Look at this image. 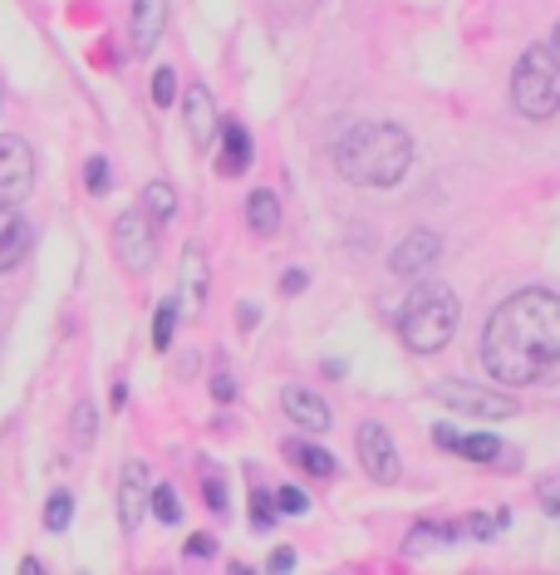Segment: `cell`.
Returning a JSON list of instances; mask_svg holds the SVG:
<instances>
[{"mask_svg": "<svg viewBox=\"0 0 560 575\" xmlns=\"http://www.w3.org/2000/svg\"><path fill=\"white\" fill-rule=\"evenodd\" d=\"M70 512H74L70 492H54L50 507H44V526H50V532H64V526H70Z\"/></svg>", "mask_w": 560, "mask_h": 575, "instance_id": "cell-23", "label": "cell"}, {"mask_svg": "<svg viewBox=\"0 0 560 575\" xmlns=\"http://www.w3.org/2000/svg\"><path fill=\"white\" fill-rule=\"evenodd\" d=\"M281 291H285V295H301V291H305V271H285V275H281Z\"/></svg>", "mask_w": 560, "mask_h": 575, "instance_id": "cell-32", "label": "cell"}, {"mask_svg": "<svg viewBox=\"0 0 560 575\" xmlns=\"http://www.w3.org/2000/svg\"><path fill=\"white\" fill-rule=\"evenodd\" d=\"M438 256H442V241L438 236H432V232H408L404 241H398L394 256H388V266H394L398 275H422Z\"/></svg>", "mask_w": 560, "mask_h": 575, "instance_id": "cell-9", "label": "cell"}, {"mask_svg": "<svg viewBox=\"0 0 560 575\" xmlns=\"http://www.w3.org/2000/svg\"><path fill=\"white\" fill-rule=\"evenodd\" d=\"M147 507H153V516L163 526H177L182 522V502H177V492L167 487V482H153V487H147Z\"/></svg>", "mask_w": 560, "mask_h": 575, "instance_id": "cell-20", "label": "cell"}, {"mask_svg": "<svg viewBox=\"0 0 560 575\" xmlns=\"http://www.w3.org/2000/svg\"><path fill=\"white\" fill-rule=\"evenodd\" d=\"M216 138H222L216 172H222V178H236V172H246L251 158H256V148H251V133L242 129V123H222V129H216Z\"/></svg>", "mask_w": 560, "mask_h": 575, "instance_id": "cell-12", "label": "cell"}, {"mask_svg": "<svg viewBox=\"0 0 560 575\" xmlns=\"http://www.w3.org/2000/svg\"><path fill=\"white\" fill-rule=\"evenodd\" d=\"M153 103H157V109L177 103V74H173V69H157V74H153Z\"/></svg>", "mask_w": 560, "mask_h": 575, "instance_id": "cell-24", "label": "cell"}, {"mask_svg": "<svg viewBox=\"0 0 560 575\" xmlns=\"http://www.w3.org/2000/svg\"><path fill=\"white\" fill-rule=\"evenodd\" d=\"M207 502H212V512H226V487L216 477H207Z\"/></svg>", "mask_w": 560, "mask_h": 575, "instance_id": "cell-33", "label": "cell"}, {"mask_svg": "<svg viewBox=\"0 0 560 575\" xmlns=\"http://www.w3.org/2000/svg\"><path fill=\"white\" fill-rule=\"evenodd\" d=\"M147 467L143 463H129L123 467V487H119V516H123V532H133V526L143 522V502H147Z\"/></svg>", "mask_w": 560, "mask_h": 575, "instance_id": "cell-13", "label": "cell"}, {"mask_svg": "<svg viewBox=\"0 0 560 575\" xmlns=\"http://www.w3.org/2000/svg\"><path fill=\"white\" fill-rule=\"evenodd\" d=\"M457 295L448 291V285H438V281H422L408 291V301H404V315H398V340L408 344L414 354H438L442 344L452 340V330H457Z\"/></svg>", "mask_w": 560, "mask_h": 575, "instance_id": "cell-3", "label": "cell"}, {"mask_svg": "<svg viewBox=\"0 0 560 575\" xmlns=\"http://www.w3.org/2000/svg\"><path fill=\"white\" fill-rule=\"evenodd\" d=\"M153 216L147 212H123L119 222H113V256H119L123 271H147L153 266Z\"/></svg>", "mask_w": 560, "mask_h": 575, "instance_id": "cell-5", "label": "cell"}, {"mask_svg": "<svg viewBox=\"0 0 560 575\" xmlns=\"http://www.w3.org/2000/svg\"><path fill=\"white\" fill-rule=\"evenodd\" d=\"M246 226L256 236H276L281 232V198L276 192H266V188H256L246 198Z\"/></svg>", "mask_w": 560, "mask_h": 575, "instance_id": "cell-18", "label": "cell"}, {"mask_svg": "<svg viewBox=\"0 0 560 575\" xmlns=\"http://www.w3.org/2000/svg\"><path fill=\"white\" fill-rule=\"evenodd\" d=\"M35 188V153L26 138L0 133V202H20Z\"/></svg>", "mask_w": 560, "mask_h": 575, "instance_id": "cell-6", "label": "cell"}, {"mask_svg": "<svg viewBox=\"0 0 560 575\" xmlns=\"http://www.w3.org/2000/svg\"><path fill=\"white\" fill-rule=\"evenodd\" d=\"M187 556H192V561H207V556H216V536H207V532L187 536Z\"/></svg>", "mask_w": 560, "mask_h": 575, "instance_id": "cell-30", "label": "cell"}, {"mask_svg": "<svg viewBox=\"0 0 560 575\" xmlns=\"http://www.w3.org/2000/svg\"><path fill=\"white\" fill-rule=\"evenodd\" d=\"M212 394H216V399H222V404H226V399L236 394V384H232V379H226V374H216V379H212Z\"/></svg>", "mask_w": 560, "mask_h": 575, "instance_id": "cell-34", "label": "cell"}, {"mask_svg": "<svg viewBox=\"0 0 560 575\" xmlns=\"http://www.w3.org/2000/svg\"><path fill=\"white\" fill-rule=\"evenodd\" d=\"M335 163L359 188H398L414 163V138L398 123H359L335 143Z\"/></svg>", "mask_w": 560, "mask_h": 575, "instance_id": "cell-2", "label": "cell"}, {"mask_svg": "<svg viewBox=\"0 0 560 575\" xmlns=\"http://www.w3.org/2000/svg\"><path fill=\"white\" fill-rule=\"evenodd\" d=\"M276 507L285 512V516H301L310 502H305V492H295V487H276Z\"/></svg>", "mask_w": 560, "mask_h": 575, "instance_id": "cell-28", "label": "cell"}, {"mask_svg": "<svg viewBox=\"0 0 560 575\" xmlns=\"http://www.w3.org/2000/svg\"><path fill=\"white\" fill-rule=\"evenodd\" d=\"M163 20H167V0H133V50L153 54V44L163 40Z\"/></svg>", "mask_w": 560, "mask_h": 575, "instance_id": "cell-14", "label": "cell"}, {"mask_svg": "<svg viewBox=\"0 0 560 575\" xmlns=\"http://www.w3.org/2000/svg\"><path fill=\"white\" fill-rule=\"evenodd\" d=\"M556 50H560V26H556Z\"/></svg>", "mask_w": 560, "mask_h": 575, "instance_id": "cell-37", "label": "cell"}, {"mask_svg": "<svg viewBox=\"0 0 560 575\" xmlns=\"http://www.w3.org/2000/svg\"><path fill=\"white\" fill-rule=\"evenodd\" d=\"M281 408H285V418L301 423V428H310V433H325V428H329V408H325V399L310 394V389H301V384L285 389V394H281Z\"/></svg>", "mask_w": 560, "mask_h": 575, "instance_id": "cell-11", "label": "cell"}, {"mask_svg": "<svg viewBox=\"0 0 560 575\" xmlns=\"http://www.w3.org/2000/svg\"><path fill=\"white\" fill-rule=\"evenodd\" d=\"M452 453L467 457V463H501V443L487 438V433H477V438H457Z\"/></svg>", "mask_w": 560, "mask_h": 575, "instance_id": "cell-21", "label": "cell"}, {"mask_svg": "<svg viewBox=\"0 0 560 575\" xmlns=\"http://www.w3.org/2000/svg\"><path fill=\"white\" fill-rule=\"evenodd\" d=\"M271 571H295V551L291 546H281V551H271V561H266Z\"/></svg>", "mask_w": 560, "mask_h": 575, "instance_id": "cell-31", "label": "cell"}, {"mask_svg": "<svg viewBox=\"0 0 560 575\" xmlns=\"http://www.w3.org/2000/svg\"><path fill=\"white\" fill-rule=\"evenodd\" d=\"M281 453H285V457H291V463H295V467H301V473H310L315 482H329V477H335V473H339V463H335V457H329V453H325V447H319V443L291 438V443H281Z\"/></svg>", "mask_w": 560, "mask_h": 575, "instance_id": "cell-16", "label": "cell"}, {"mask_svg": "<svg viewBox=\"0 0 560 575\" xmlns=\"http://www.w3.org/2000/svg\"><path fill=\"white\" fill-rule=\"evenodd\" d=\"M251 522H256V532H266V526H276V512H271V492L256 487L251 492Z\"/></svg>", "mask_w": 560, "mask_h": 575, "instance_id": "cell-25", "label": "cell"}, {"mask_svg": "<svg viewBox=\"0 0 560 575\" xmlns=\"http://www.w3.org/2000/svg\"><path fill=\"white\" fill-rule=\"evenodd\" d=\"M511 103L526 119H551L560 109V60L546 44H531L521 54L517 74H511Z\"/></svg>", "mask_w": 560, "mask_h": 575, "instance_id": "cell-4", "label": "cell"}, {"mask_svg": "<svg viewBox=\"0 0 560 575\" xmlns=\"http://www.w3.org/2000/svg\"><path fill=\"white\" fill-rule=\"evenodd\" d=\"M536 502H541V512H560V477H541V487H536Z\"/></svg>", "mask_w": 560, "mask_h": 575, "instance_id": "cell-27", "label": "cell"}, {"mask_svg": "<svg viewBox=\"0 0 560 575\" xmlns=\"http://www.w3.org/2000/svg\"><path fill=\"white\" fill-rule=\"evenodd\" d=\"M482 364L501 384H536L551 364H560V295L531 285L501 301L487 320Z\"/></svg>", "mask_w": 560, "mask_h": 575, "instance_id": "cell-1", "label": "cell"}, {"mask_svg": "<svg viewBox=\"0 0 560 575\" xmlns=\"http://www.w3.org/2000/svg\"><path fill=\"white\" fill-rule=\"evenodd\" d=\"M143 212L153 216V222H173V212H177V192L167 188V182H147V188H143Z\"/></svg>", "mask_w": 560, "mask_h": 575, "instance_id": "cell-19", "label": "cell"}, {"mask_svg": "<svg viewBox=\"0 0 560 575\" xmlns=\"http://www.w3.org/2000/svg\"><path fill=\"white\" fill-rule=\"evenodd\" d=\"M173 330H177V301H163L153 315V344L157 350H167L173 344Z\"/></svg>", "mask_w": 560, "mask_h": 575, "instance_id": "cell-22", "label": "cell"}, {"mask_svg": "<svg viewBox=\"0 0 560 575\" xmlns=\"http://www.w3.org/2000/svg\"><path fill=\"white\" fill-rule=\"evenodd\" d=\"M359 463L374 482L398 477V447H394V438H388L384 423H359Z\"/></svg>", "mask_w": 560, "mask_h": 575, "instance_id": "cell-8", "label": "cell"}, {"mask_svg": "<svg viewBox=\"0 0 560 575\" xmlns=\"http://www.w3.org/2000/svg\"><path fill=\"white\" fill-rule=\"evenodd\" d=\"M182 109H187V133L197 138V148H207L212 138H216V129H222V123H216V103H212V94L207 89H187V99H182Z\"/></svg>", "mask_w": 560, "mask_h": 575, "instance_id": "cell-15", "label": "cell"}, {"mask_svg": "<svg viewBox=\"0 0 560 575\" xmlns=\"http://www.w3.org/2000/svg\"><path fill=\"white\" fill-rule=\"evenodd\" d=\"M30 241H35V236H30V222L10 202H0V271L20 266L26 251H30Z\"/></svg>", "mask_w": 560, "mask_h": 575, "instance_id": "cell-10", "label": "cell"}, {"mask_svg": "<svg viewBox=\"0 0 560 575\" xmlns=\"http://www.w3.org/2000/svg\"><path fill=\"white\" fill-rule=\"evenodd\" d=\"M182 301L192 310H202V301H207V256H202L197 241H187V251H182Z\"/></svg>", "mask_w": 560, "mask_h": 575, "instance_id": "cell-17", "label": "cell"}, {"mask_svg": "<svg viewBox=\"0 0 560 575\" xmlns=\"http://www.w3.org/2000/svg\"><path fill=\"white\" fill-rule=\"evenodd\" d=\"M236 320H242V325H256L261 310H256V305H242V310H236Z\"/></svg>", "mask_w": 560, "mask_h": 575, "instance_id": "cell-36", "label": "cell"}, {"mask_svg": "<svg viewBox=\"0 0 560 575\" xmlns=\"http://www.w3.org/2000/svg\"><path fill=\"white\" fill-rule=\"evenodd\" d=\"M89 192H94V198H104V192H109V163H104V158H89Z\"/></svg>", "mask_w": 560, "mask_h": 575, "instance_id": "cell-29", "label": "cell"}, {"mask_svg": "<svg viewBox=\"0 0 560 575\" xmlns=\"http://www.w3.org/2000/svg\"><path fill=\"white\" fill-rule=\"evenodd\" d=\"M94 433H99V413H94V404H79L74 408V438H84V443H94Z\"/></svg>", "mask_w": 560, "mask_h": 575, "instance_id": "cell-26", "label": "cell"}, {"mask_svg": "<svg viewBox=\"0 0 560 575\" xmlns=\"http://www.w3.org/2000/svg\"><path fill=\"white\" fill-rule=\"evenodd\" d=\"M432 394L442 399L452 413H472V418H511L517 399L497 394V389H472V384H438Z\"/></svg>", "mask_w": 560, "mask_h": 575, "instance_id": "cell-7", "label": "cell"}, {"mask_svg": "<svg viewBox=\"0 0 560 575\" xmlns=\"http://www.w3.org/2000/svg\"><path fill=\"white\" fill-rule=\"evenodd\" d=\"M432 443H442V447L452 453V447H457V433L448 428V423H438V428H432Z\"/></svg>", "mask_w": 560, "mask_h": 575, "instance_id": "cell-35", "label": "cell"}]
</instances>
